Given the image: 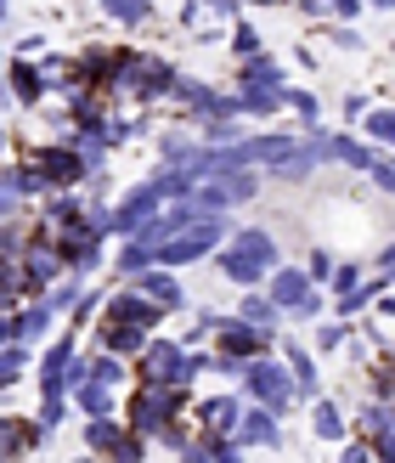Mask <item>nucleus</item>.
<instances>
[{
  "mask_svg": "<svg viewBox=\"0 0 395 463\" xmlns=\"http://www.w3.org/2000/svg\"><path fill=\"white\" fill-rule=\"evenodd\" d=\"M231 108H238V119H277L283 113V90H238Z\"/></svg>",
  "mask_w": 395,
  "mask_h": 463,
  "instance_id": "nucleus-24",
  "label": "nucleus"
},
{
  "mask_svg": "<svg viewBox=\"0 0 395 463\" xmlns=\"http://www.w3.org/2000/svg\"><path fill=\"white\" fill-rule=\"evenodd\" d=\"M226 232H231L226 215H203V221H193L187 232H175V238L158 243V249H153V266H165V271L193 266V260H203V254H215V249H221Z\"/></svg>",
  "mask_w": 395,
  "mask_h": 463,
  "instance_id": "nucleus-3",
  "label": "nucleus"
},
{
  "mask_svg": "<svg viewBox=\"0 0 395 463\" xmlns=\"http://www.w3.org/2000/svg\"><path fill=\"white\" fill-rule=\"evenodd\" d=\"M119 435H125V424L113 419V412H108V419H85V452L108 458V452H113V441H119Z\"/></svg>",
  "mask_w": 395,
  "mask_h": 463,
  "instance_id": "nucleus-28",
  "label": "nucleus"
},
{
  "mask_svg": "<svg viewBox=\"0 0 395 463\" xmlns=\"http://www.w3.org/2000/svg\"><path fill=\"white\" fill-rule=\"evenodd\" d=\"M85 379H90V384H108V390H119V384L130 379V367H125L119 356H97V362H85Z\"/></svg>",
  "mask_w": 395,
  "mask_h": 463,
  "instance_id": "nucleus-32",
  "label": "nucleus"
},
{
  "mask_svg": "<svg viewBox=\"0 0 395 463\" xmlns=\"http://www.w3.org/2000/svg\"><path fill=\"white\" fill-rule=\"evenodd\" d=\"M158 210H165V198H158L147 181H136L119 203H108V238H136V232H142Z\"/></svg>",
  "mask_w": 395,
  "mask_h": 463,
  "instance_id": "nucleus-7",
  "label": "nucleus"
},
{
  "mask_svg": "<svg viewBox=\"0 0 395 463\" xmlns=\"http://www.w3.org/2000/svg\"><path fill=\"white\" fill-rule=\"evenodd\" d=\"M0 23H6V0H0Z\"/></svg>",
  "mask_w": 395,
  "mask_h": 463,
  "instance_id": "nucleus-51",
  "label": "nucleus"
},
{
  "mask_svg": "<svg viewBox=\"0 0 395 463\" xmlns=\"http://www.w3.org/2000/svg\"><path fill=\"white\" fill-rule=\"evenodd\" d=\"M266 299L283 317H299V322H311V317H322V288H311V277H306V266H271L266 271Z\"/></svg>",
  "mask_w": 395,
  "mask_h": 463,
  "instance_id": "nucleus-4",
  "label": "nucleus"
},
{
  "mask_svg": "<svg viewBox=\"0 0 395 463\" xmlns=\"http://www.w3.org/2000/svg\"><path fill=\"white\" fill-rule=\"evenodd\" d=\"M40 52H45V40H40V34H29V40L17 45V57H40Z\"/></svg>",
  "mask_w": 395,
  "mask_h": 463,
  "instance_id": "nucleus-46",
  "label": "nucleus"
},
{
  "mask_svg": "<svg viewBox=\"0 0 395 463\" xmlns=\"http://www.w3.org/2000/svg\"><path fill=\"white\" fill-rule=\"evenodd\" d=\"M367 181H373V187H379V193H390V187H395V170H390V153H379V158H373V165H367Z\"/></svg>",
  "mask_w": 395,
  "mask_h": 463,
  "instance_id": "nucleus-43",
  "label": "nucleus"
},
{
  "mask_svg": "<svg viewBox=\"0 0 395 463\" xmlns=\"http://www.w3.org/2000/svg\"><path fill=\"white\" fill-rule=\"evenodd\" d=\"M34 175H40V187L45 193H74L80 181L90 175V165H85V153L74 147V142H52V147H34L29 158H23Z\"/></svg>",
  "mask_w": 395,
  "mask_h": 463,
  "instance_id": "nucleus-5",
  "label": "nucleus"
},
{
  "mask_svg": "<svg viewBox=\"0 0 395 463\" xmlns=\"http://www.w3.org/2000/svg\"><path fill=\"white\" fill-rule=\"evenodd\" d=\"M181 356H187V345L181 339H147L142 351H136V379L142 384H175L181 379Z\"/></svg>",
  "mask_w": 395,
  "mask_h": 463,
  "instance_id": "nucleus-9",
  "label": "nucleus"
},
{
  "mask_svg": "<svg viewBox=\"0 0 395 463\" xmlns=\"http://www.w3.org/2000/svg\"><path fill=\"white\" fill-rule=\"evenodd\" d=\"M125 283L142 294V299H153L158 311H187V288H181V277H175V271H165V266H147V271L125 277Z\"/></svg>",
  "mask_w": 395,
  "mask_h": 463,
  "instance_id": "nucleus-10",
  "label": "nucleus"
},
{
  "mask_svg": "<svg viewBox=\"0 0 395 463\" xmlns=\"http://www.w3.org/2000/svg\"><path fill=\"white\" fill-rule=\"evenodd\" d=\"M367 6H379V12H390V6H395V0H367Z\"/></svg>",
  "mask_w": 395,
  "mask_h": 463,
  "instance_id": "nucleus-48",
  "label": "nucleus"
},
{
  "mask_svg": "<svg viewBox=\"0 0 395 463\" xmlns=\"http://www.w3.org/2000/svg\"><path fill=\"white\" fill-rule=\"evenodd\" d=\"M226 249L215 254V266L226 283H238V288H254V283H266V271L271 266H283V249H277V238L266 226H238V232H226Z\"/></svg>",
  "mask_w": 395,
  "mask_h": 463,
  "instance_id": "nucleus-1",
  "label": "nucleus"
},
{
  "mask_svg": "<svg viewBox=\"0 0 395 463\" xmlns=\"http://www.w3.org/2000/svg\"><path fill=\"white\" fill-rule=\"evenodd\" d=\"M187 402H193V390H181V384H142V390H130L125 430L142 435V441H165V430L181 419Z\"/></svg>",
  "mask_w": 395,
  "mask_h": 463,
  "instance_id": "nucleus-2",
  "label": "nucleus"
},
{
  "mask_svg": "<svg viewBox=\"0 0 395 463\" xmlns=\"http://www.w3.org/2000/svg\"><path fill=\"white\" fill-rule=\"evenodd\" d=\"M68 396H74V407L85 412V419H108V412H119V396H113V390L108 384H74V390H68Z\"/></svg>",
  "mask_w": 395,
  "mask_h": 463,
  "instance_id": "nucleus-23",
  "label": "nucleus"
},
{
  "mask_svg": "<svg viewBox=\"0 0 395 463\" xmlns=\"http://www.w3.org/2000/svg\"><path fill=\"white\" fill-rule=\"evenodd\" d=\"M231 441L238 447H283V424H277V412H266V407H243Z\"/></svg>",
  "mask_w": 395,
  "mask_h": 463,
  "instance_id": "nucleus-16",
  "label": "nucleus"
},
{
  "mask_svg": "<svg viewBox=\"0 0 395 463\" xmlns=\"http://www.w3.org/2000/svg\"><path fill=\"white\" fill-rule=\"evenodd\" d=\"M68 362H74V339L45 345V356H40V402H68Z\"/></svg>",
  "mask_w": 395,
  "mask_h": 463,
  "instance_id": "nucleus-12",
  "label": "nucleus"
},
{
  "mask_svg": "<svg viewBox=\"0 0 395 463\" xmlns=\"http://www.w3.org/2000/svg\"><path fill=\"white\" fill-rule=\"evenodd\" d=\"M231 17H238V0H187L181 6L187 29H198V23H231Z\"/></svg>",
  "mask_w": 395,
  "mask_h": 463,
  "instance_id": "nucleus-27",
  "label": "nucleus"
},
{
  "mask_svg": "<svg viewBox=\"0 0 395 463\" xmlns=\"http://www.w3.org/2000/svg\"><path fill=\"white\" fill-rule=\"evenodd\" d=\"M147 339H153L147 328H136V322H108V317H102V334H97V345L108 356H136Z\"/></svg>",
  "mask_w": 395,
  "mask_h": 463,
  "instance_id": "nucleus-21",
  "label": "nucleus"
},
{
  "mask_svg": "<svg viewBox=\"0 0 395 463\" xmlns=\"http://www.w3.org/2000/svg\"><path fill=\"white\" fill-rule=\"evenodd\" d=\"M283 85H288V68L277 62L271 52L249 57V62L238 68V90H283Z\"/></svg>",
  "mask_w": 395,
  "mask_h": 463,
  "instance_id": "nucleus-19",
  "label": "nucleus"
},
{
  "mask_svg": "<svg viewBox=\"0 0 395 463\" xmlns=\"http://www.w3.org/2000/svg\"><path fill=\"white\" fill-rule=\"evenodd\" d=\"M113 266H119V277H136L153 266V249L142 238H119V254H113Z\"/></svg>",
  "mask_w": 395,
  "mask_h": 463,
  "instance_id": "nucleus-30",
  "label": "nucleus"
},
{
  "mask_svg": "<svg viewBox=\"0 0 395 463\" xmlns=\"http://www.w3.org/2000/svg\"><path fill=\"white\" fill-rule=\"evenodd\" d=\"M283 108H294V113H299V119H306L311 130H316V119H322L316 90H299V85H283Z\"/></svg>",
  "mask_w": 395,
  "mask_h": 463,
  "instance_id": "nucleus-34",
  "label": "nucleus"
},
{
  "mask_svg": "<svg viewBox=\"0 0 395 463\" xmlns=\"http://www.w3.org/2000/svg\"><path fill=\"white\" fill-rule=\"evenodd\" d=\"M328 158H339V165H351V170L367 175V165L379 158V147H367L362 136H328Z\"/></svg>",
  "mask_w": 395,
  "mask_h": 463,
  "instance_id": "nucleus-26",
  "label": "nucleus"
},
{
  "mask_svg": "<svg viewBox=\"0 0 395 463\" xmlns=\"http://www.w3.org/2000/svg\"><path fill=\"white\" fill-rule=\"evenodd\" d=\"M322 34H328L339 52H362V34L351 29V23H322Z\"/></svg>",
  "mask_w": 395,
  "mask_h": 463,
  "instance_id": "nucleus-42",
  "label": "nucleus"
},
{
  "mask_svg": "<svg viewBox=\"0 0 395 463\" xmlns=\"http://www.w3.org/2000/svg\"><path fill=\"white\" fill-rule=\"evenodd\" d=\"M0 153H6V125H0Z\"/></svg>",
  "mask_w": 395,
  "mask_h": 463,
  "instance_id": "nucleus-50",
  "label": "nucleus"
},
{
  "mask_svg": "<svg viewBox=\"0 0 395 463\" xmlns=\"http://www.w3.org/2000/svg\"><path fill=\"white\" fill-rule=\"evenodd\" d=\"M170 97H175L181 108H187L193 119H209V113H215V97H221V90H215V85H203L198 74H181V68H175V80H170Z\"/></svg>",
  "mask_w": 395,
  "mask_h": 463,
  "instance_id": "nucleus-17",
  "label": "nucleus"
},
{
  "mask_svg": "<svg viewBox=\"0 0 395 463\" xmlns=\"http://www.w3.org/2000/svg\"><path fill=\"white\" fill-rule=\"evenodd\" d=\"M339 463H373V452H367V441H356V447L339 452Z\"/></svg>",
  "mask_w": 395,
  "mask_h": 463,
  "instance_id": "nucleus-44",
  "label": "nucleus"
},
{
  "mask_svg": "<svg viewBox=\"0 0 395 463\" xmlns=\"http://www.w3.org/2000/svg\"><path fill=\"white\" fill-rule=\"evenodd\" d=\"M147 458V441H142V435H119V441H113V452H108V463H142Z\"/></svg>",
  "mask_w": 395,
  "mask_h": 463,
  "instance_id": "nucleus-38",
  "label": "nucleus"
},
{
  "mask_svg": "<svg viewBox=\"0 0 395 463\" xmlns=\"http://www.w3.org/2000/svg\"><path fill=\"white\" fill-rule=\"evenodd\" d=\"M367 283V266L362 260H344V266H334V277H328V294H356Z\"/></svg>",
  "mask_w": 395,
  "mask_h": 463,
  "instance_id": "nucleus-35",
  "label": "nucleus"
},
{
  "mask_svg": "<svg viewBox=\"0 0 395 463\" xmlns=\"http://www.w3.org/2000/svg\"><path fill=\"white\" fill-rule=\"evenodd\" d=\"M198 419H203V435H231V430H238V419H243V402L231 396V390H221V396H209L198 407Z\"/></svg>",
  "mask_w": 395,
  "mask_h": 463,
  "instance_id": "nucleus-20",
  "label": "nucleus"
},
{
  "mask_svg": "<svg viewBox=\"0 0 395 463\" xmlns=\"http://www.w3.org/2000/svg\"><path fill=\"white\" fill-rule=\"evenodd\" d=\"M243 390H249V396L260 402L266 412H277V419H283L288 402L299 396L294 379H288V367L277 362V356H254V362H243Z\"/></svg>",
  "mask_w": 395,
  "mask_h": 463,
  "instance_id": "nucleus-6",
  "label": "nucleus"
},
{
  "mask_svg": "<svg viewBox=\"0 0 395 463\" xmlns=\"http://www.w3.org/2000/svg\"><path fill=\"white\" fill-rule=\"evenodd\" d=\"M231 52H238L243 62H249V57H260V52H266L260 29H249V23H231Z\"/></svg>",
  "mask_w": 395,
  "mask_h": 463,
  "instance_id": "nucleus-36",
  "label": "nucleus"
},
{
  "mask_svg": "<svg viewBox=\"0 0 395 463\" xmlns=\"http://www.w3.org/2000/svg\"><path fill=\"white\" fill-rule=\"evenodd\" d=\"M17 210H23V193H17V181H12V165H0V226H6Z\"/></svg>",
  "mask_w": 395,
  "mask_h": 463,
  "instance_id": "nucleus-37",
  "label": "nucleus"
},
{
  "mask_svg": "<svg viewBox=\"0 0 395 463\" xmlns=\"http://www.w3.org/2000/svg\"><path fill=\"white\" fill-rule=\"evenodd\" d=\"M306 277H311V288H328V277H334V254H328V249H311Z\"/></svg>",
  "mask_w": 395,
  "mask_h": 463,
  "instance_id": "nucleus-40",
  "label": "nucleus"
},
{
  "mask_svg": "<svg viewBox=\"0 0 395 463\" xmlns=\"http://www.w3.org/2000/svg\"><path fill=\"white\" fill-rule=\"evenodd\" d=\"M52 322H57V311L45 306V299L17 306V311H12V345H34V339H45V334H52Z\"/></svg>",
  "mask_w": 395,
  "mask_h": 463,
  "instance_id": "nucleus-18",
  "label": "nucleus"
},
{
  "mask_svg": "<svg viewBox=\"0 0 395 463\" xmlns=\"http://www.w3.org/2000/svg\"><path fill=\"white\" fill-rule=\"evenodd\" d=\"M316 6H322L328 23H356L362 17V0H316Z\"/></svg>",
  "mask_w": 395,
  "mask_h": 463,
  "instance_id": "nucleus-41",
  "label": "nucleus"
},
{
  "mask_svg": "<svg viewBox=\"0 0 395 463\" xmlns=\"http://www.w3.org/2000/svg\"><path fill=\"white\" fill-rule=\"evenodd\" d=\"M311 435L316 441H344V412L334 396H311Z\"/></svg>",
  "mask_w": 395,
  "mask_h": 463,
  "instance_id": "nucleus-22",
  "label": "nucleus"
},
{
  "mask_svg": "<svg viewBox=\"0 0 395 463\" xmlns=\"http://www.w3.org/2000/svg\"><path fill=\"white\" fill-rule=\"evenodd\" d=\"M351 339H356L351 322H322V328H316V345H322V351H344Z\"/></svg>",
  "mask_w": 395,
  "mask_h": 463,
  "instance_id": "nucleus-39",
  "label": "nucleus"
},
{
  "mask_svg": "<svg viewBox=\"0 0 395 463\" xmlns=\"http://www.w3.org/2000/svg\"><path fill=\"white\" fill-rule=\"evenodd\" d=\"M74 463H97V452H80V458H74Z\"/></svg>",
  "mask_w": 395,
  "mask_h": 463,
  "instance_id": "nucleus-49",
  "label": "nucleus"
},
{
  "mask_svg": "<svg viewBox=\"0 0 395 463\" xmlns=\"http://www.w3.org/2000/svg\"><path fill=\"white\" fill-rule=\"evenodd\" d=\"M362 113H367V97H356V90H351V97H344V119H351V125H356V119H362Z\"/></svg>",
  "mask_w": 395,
  "mask_h": 463,
  "instance_id": "nucleus-45",
  "label": "nucleus"
},
{
  "mask_svg": "<svg viewBox=\"0 0 395 463\" xmlns=\"http://www.w3.org/2000/svg\"><path fill=\"white\" fill-rule=\"evenodd\" d=\"M102 12L119 23V29H142V23L153 17V6L147 0H102Z\"/></svg>",
  "mask_w": 395,
  "mask_h": 463,
  "instance_id": "nucleus-31",
  "label": "nucleus"
},
{
  "mask_svg": "<svg viewBox=\"0 0 395 463\" xmlns=\"http://www.w3.org/2000/svg\"><path fill=\"white\" fill-rule=\"evenodd\" d=\"M238 6H288V0H238Z\"/></svg>",
  "mask_w": 395,
  "mask_h": 463,
  "instance_id": "nucleus-47",
  "label": "nucleus"
},
{
  "mask_svg": "<svg viewBox=\"0 0 395 463\" xmlns=\"http://www.w3.org/2000/svg\"><path fill=\"white\" fill-rule=\"evenodd\" d=\"M29 362H34L29 345H0V390H12L23 373H29Z\"/></svg>",
  "mask_w": 395,
  "mask_h": 463,
  "instance_id": "nucleus-29",
  "label": "nucleus"
},
{
  "mask_svg": "<svg viewBox=\"0 0 395 463\" xmlns=\"http://www.w3.org/2000/svg\"><path fill=\"white\" fill-rule=\"evenodd\" d=\"M209 334H215V351H221V356H238V362L271 356V334L249 328L243 317H221V311H215V322H209Z\"/></svg>",
  "mask_w": 395,
  "mask_h": 463,
  "instance_id": "nucleus-8",
  "label": "nucleus"
},
{
  "mask_svg": "<svg viewBox=\"0 0 395 463\" xmlns=\"http://www.w3.org/2000/svg\"><path fill=\"white\" fill-rule=\"evenodd\" d=\"M271 351H277V362H283L288 367V379H294V390H299V396H316V390H322V373H316V356L306 351V345H294V339H271Z\"/></svg>",
  "mask_w": 395,
  "mask_h": 463,
  "instance_id": "nucleus-13",
  "label": "nucleus"
},
{
  "mask_svg": "<svg viewBox=\"0 0 395 463\" xmlns=\"http://www.w3.org/2000/svg\"><path fill=\"white\" fill-rule=\"evenodd\" d=\"M356 125H362V136H367V142L390 147V136H395V113H390V108H367Z\"/></svg>",
  "mask_w": 395,
  "mask_h": 463,
  "instance_id": "nucleus-33",
  "label": "nucleus"
},
{
  "mask_svg": "<svg viewBox=\"0 0 395 463\" xmlns=\"http://www.w3.org/2000/svg\"><path fill=\"white\" fill-rule=\"evenodd\" d=\"M170 80H175V62H165V57H136L130 97L136 102H158V97H170Z\"/></svg>",
  "mask_w": 395,
  "mask_h": 463,
  "instance_id": "nucleus-15",
  "label": "nucleus"
},
{
  "mask_svg": "<svg viewBox=\"0 0 395 463\" xmlns=\"http://www.w3.org/2000/svg\"><path fill=\"white\" fill-rule=\"evenodd\" d=\"M238 317L249 322V328H260V334H271V339H277V322H283V311H277V306H271L266 294H254V288H249V294L238 299Z\"/></svg>",
  "mask_w": 395,
  "mask_h": 463,
  "instance_id": "nucleus-25",
  "label": "nucleus"
},
{
  "mask_svg": "<svg viewBox=\"0 0 395 463\" xmlns=\"http://www.w3.org/2000/svg\"><path fill=\"white\" fill-rule=\"evenodd\" d=\"M102 299H108V311H102L108 322H136V328H147V334L158 328V317H165V311L153 306V299H142V294H136V288H119V294H102Z\"/></svg>",
  "mask_w": 395,
  "mask_h": 463,
  "instance_id": "nucleus-14",
  "label": "nucleus"
},
{
  "mask_svg": "<svg viewBox=\"0 0 395 463\" xmlns=\"http://www.w3.org/2000/svg\"><path fill=\"white\" fill-rule=\"evenodd\" d=\"M0 74H6V90H12V102L17 108H40L45 97H52V74H45V68H34L29 57H17L12 68H0Z\"/></svg>",
  "mask_w": 395,
  "mask_h": 463,
  "instance_id": "nucleus-11",
  "label": "nucleus"
}]
</instances>
